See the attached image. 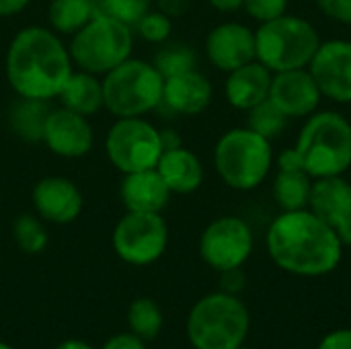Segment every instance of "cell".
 Returning a JSON list of instances; mask_svg holds the SVG:
<instances>
[{"instance_id":"6da1fadb","label":"cell","mask_w":351,"mask_h":349,"mask_svg":"<svg viewBox=\"0 0 351 349\" xmlns=\"http://www.w3.org/2000/svg\"><path fill=\"white\" fill-rule=\"evenodd\" d=\"M269 259L296 278H323L333 274L343 259L337 232L308 208L282 212L265 232Z\"/></svg>"},{"instance_id":"7a4b0ae2","label":"cell","mask_w":351,"mask_h":349,"mask_svg":"<svg viewBox=\"0 0 351 349\" xmlns=\"http://www.w3.org/2000/svg\"><path fill=\"white\" fill-rule=\"evenodd\" d=\"M4 68L16 97L49 101L58 99L74 72V62L53 29L31 25L21 29L8 43Z\"/></svg>"},{"instance_id":"3957f363","label":"cell","mask_w":351,"mask_h":349,"mask_svg":"<svg viewBox=\"0 0 351 349\" xmlns=\"http://www.w3.org/2000/svg\"><path fill=\"white\" fill-rule=\"evenodd\" d=\"M292 148L313 179L346 175L351 167V121L337 111H315Z\"/></svg>"},{"instance_id":"277c9868","label":"cell","mask_w":351,"mask_h":349,"mask_svg":"<svg viewBox=\"0 0 351 349\" xmlns=\"http://www.w3.org/2000/svg\"><path fill=\"white\" fill-rule=\"evenodd\" d=\"M251 331V313L241 296L212 292L189 311L185 333L193 349H239Z\"/></svg>"},{"instance_id":"5b68a950","label":"cell","mask_w":351,"mask_h":349,"mask_svg":"<svg viewBox=\"0 0 351 349\" xmlns=\"http://www.w3.org/2000/svg\"><path fill=\"white\" fill-rule=\"evenodd\" d=\"M274 160L271 140L247 125L224 132L214 148L216 173L234 191L257 189L269 177Z\"/></svg>"},{"instance_id":"8992f818","label":"cell","mask_w":351,"mask_h":349,"mask_svg":"<svg viewBox=\"0 0 351 349\" xmlns=\"http://www.w3.org/2000/svg\"><path fill=\"white\" fill-rule=\"evenodd\" d=\"M319 45L321 35L317 27L290 12L259 23L255 31V60H259L271 74L308 68Z\"/></svg>"},{"instance_id":"52a82bcc","label":"cell","mask_w":351,"mask_h":349,"mask_svg":"<svg viewBox=\"0 0 351 349\" xmlns=\"http://www.w3.org/2000/svg\"><path fill=\"white\" fill-rule=\"evenodd\" d=\"M105 109L115 117H144L162 103L165 76L140 58H128L103 78Z\"/></svg>"},{"instance_id":"ba28073f","label":"cell","mask_w":351,"mask_h":349,"mask_svg":"<svg viewBox=\"0 0 351 349\" xmlns=\"http://www.w3.org/2000/svg\"><path fill=\"white\" fill-rule=\"evenodd\" d=\"M134 29L105 12H97L70 39V58L78 70L105 76L132 58Z\"/></svg>"},{"instance_id":"9c48e42d","label":"cell","mask_w":351,"mask_h":349,"mask_svg":"<svg viewBox=\"0 0 351 349\" xmlns=\"http://www.w3.org/2000/svg\"><path fill=\"white\" fill-rule=\"evenodd\" d=\"M105 152L123 175L156 169L165 152L160 130L144 117H117L105 136Z\"/></svg>"},{"instance_id":"30bf717a","label":"cell","mask_w":351,"mask_h":349,"mask_svg":"<svg viewBox=\"0 0 351 349\" xmlns=\"http://www.w3.org/2000/svg\"><path fill=\"white\" fill-rule=\"evenodd\" d=\"M115 255L134 267L156 263L169 247V226L160 214L125 212L113 228Z\"/></svg>"},{"instance_id":"8fae6325","label":"cell","mask_w":351,"mask_h":349,"mask_svg":"<svg viewBox=\"0 0 351 349\" xmlns=\"http://www.w3.org/2000/svg\"><path fill=\"white\" fill-rule=\"evenodd\" d=\"M253 228L239 216H220L212 220L199 237V257L218 274L243 267L253 255Z\"/></svg>"},{"instance_id":"7c38bea8","label":"cell","mask_w":351,"mask_h":349,"mask_svg":"<svg viewBox=\"0 0 351 349\" xmlns=\"http://www.w3.org/2000/svg\"><path fill=\"white\" fill-rule=\"evenodd\" d=\"M308 70L323 99L348 105L351 103V41L329 39L321 41Z\"/></svg>"},{"instance_id":"4fadbf2b","label":"cell","mask_w":351,"mask_h":349,"mask_svg":"<svg viewBox=\"0 0 351 349\" xmlns=\"http://www.w3.org/2000/svg\"><path fill=\"white\" fill-rule=\"evenodd\" d=\"M308 210L337 232L343 247H351V183L343 175L315 179Z\"/></svg>"},{"instance_id":"5bb4252c","label":"cell","mask_w":351,"mask_h":349,"mask_svg":"<svg viewBox=\"0 0 351 349\" xmlns=\"http://www.w3.org/2000/svg\"><path fill=\"white\" fill-rule=\"evenodd\" d=\"M41 142L51 154L62 158H82L93 150L95 134L88 117L78 115L66 107L51 109L43 128Z\"/></svg>"},{"instance_id":"9a60e30c","label":"cell","mask_w":351,"mask_h":349,"mask_svg":"<svg viewBox=\"0 0 351 349\" xmlns=\"http://www.w3.org/2000/svg\"><path fill=\"white\" fill-rule=\"evenodd\" d=\"M321 91L308 68H296L286 72H276L271 78L269 101L288 117L300 119L319 111Z\"/></svg>"},{"instance_id":"2e32d148","label":"cell","mask_w":351,"mask_h":349,"mask_svg":"<svg viewBox=\"0 0 351 349\" xmlns=\"http://www.w3.org/2000/svg\"><path fill=\"white\" fill-rule=\"evenodd\" d=\"M206 56L222 72H232L255 60V31L239 21L216 25L206 37Z\"/></svg>"},{"instance_id":"e0dca14e","label":"cell","mask_w":351,"mask_h":349,"mask_svg":"<svg viewBox=\"0 0 351 349\" xmlns=\"http://www.w3.org/2000/svg\"><path fill=\"white\" fill-rule=\"evenodd\" d=\"M33 208L43 222L70 224L80 216L84 208V197L74 181L51 175L43 177L33 187Z\"/></svg>"},{"instance_id":"ac0fdd59","label":"cell","mask_w":351,"mask_h":349,"mask_svg":"<svg viewBox=\"0 0 351 349\" xmlns=\"http://www.w3.org/2000/svg\"><path fill=\"white\" fill-rule=\"evenodd\" d=\"M214 97L212 82L197 68L165 78L162 103L177 115H199L204 113Z\"/></svg>"},{"instance_id":"d6986e66","label":"cell","mask_w":351,"mask_h":349,"mask_svg":"<svg viewBox=\"0 0 351 349\" xmlns=\"http://www.w3.org/2000/svg\"><path fill=\"white\" fill-rule=\"evenodd\" d=\"M119 195L128 212L160 214L169 206L173 193L156 169H146L123 175Z\"/></svg>"},{"instance_id":"ffe728a7","label":"cell","mask_w":351,"mask_h":349,"mask_svg":"<svg viewBox=\"0 0 351 349\" xmlns=\"http://www.w3.org/2000/svg\"><path fill=\"white\" fill-rule=\"evenodd\" d=\"M271 78L274 74L259 60H253L228 72L224 82V97L230 107L247 113L255 105L269 99Z\"/></svg>"},{"instance_id":"44dd1931","label":"cell","mask_w":351,"mask_h":349,"mask_svg":"<svg viewBox=\"0 0 351 349\" xmlns=\"http://www.w3.org/2000/svg\"><path fill=\"white\" fill-rule=\"evenodd\" d=\"M156 171L165 179L171 193H181V195L197 191L206 175L199 156L185 146L165 150L162 156L158 158Z\"/></svg>"},{"instance_id":"7402d4cb","label":"cell","mask_w":351,"mask_h":349,"mask_svg":"<svg viewBox=\"0 0 351 349\" xmlns=\"http://www.w3.org/2000/svg\"><path fill=\"white\" fill-rule=\"evenodd\" d=\"M62 107L90 117L99 109L105 107L103 101V80L97 74L84 72V70H74L70 78L66 80L64 88L58 95Z\"/></svg>"},{"instance_id":"603a6c76","label":"cell","mask_w":351,"mask_h":349,"mask_svg":"<svg viewBox=\"0 0 351 349\" xmlns=\"http://www.w3.org/2000/svg\"><path fill=\"white\" fill-rule=\"evenodd\" d=\"M49 105L47 101L39 99H27V97H16V101L10 105L6 121L10 132L23 140V142H41L43 138V128L49 115Z\"/></svg>"},{"instance_id":"cb8c5ba5","label":"cell","mask_w":351,"mask_h":349,"mask_svg":"<svg viewBox=\"0 0 351 349\" xmlns=\"http://www.w3.org/2000/svg\"><path fill=\"white\" fill-rule=\"evenodd\" d=\"M313 177L300 167H278L274 179V200L282 212H294L308 208Z\"/></svg>"},{"instance_id":"d4e9b609","label":"cell","mask_w":351,"mask_h":349,"mask_svg":"<svg viewBox=\"0 0 351 349\" xmlns=\"http://www.w3.org/2000/svg\"><path fill=\"white\" fill-rule=\"evenodd\" d=\"M97 12L95 0H51L47 19L58 35H74L82 29Z\"/></svg>"},{"instance_id":"484cf974","label":"cell","mask_w":351,"mask_h":349,"mask_svg":"<svg viewBox=\"0 0 351 349\" xmlns=\"http://www.w3.org/2000/svg\"><path fill=\"white\" fill-rule=\"evenodd\" d=\"M128 327L134 335L140 339L154 341L162 327H165V315L156 300L152 298H138L128 306Z\"/></svg>"},{"instance_id":"4316f807","label":"cell","mask_w":351,"mask_h":349,"mask_svg":"<svg viewBox=\"0 0 351 349\" xmlns=\"http://www.w3.org/2000/svg\"><path fill=\"white\" fill-rule=\"evenodd\" d=\"M12 239H14L16 247L27 255L43 253L49 243V234H47L43 220L33 214H21L19 218H14Z\"/></svg>"},{"instance_id":"83f0119b","label":"cell","mask_w":351,"mask_h":349,"mask_svg":"<svg viewBox=\"0 0 351 349\" xmlns=\"http://www.w3.org/2000/svg\"><path fill=\"white\" fill-rule=\"evenodd\" d=\"M152 64L158 68V72L165 78H169V76H175V74L197 68V53L187 43H179V41L169 43V41H165L162 47L156 51Z\"/></svg>"},{"instance_id":"f1b7e54d","label":"cell","mask_w":351,"mask_h":349,"mask_svg":"<svg viewBox=\"0 0 351 349\" xmlns=\"http://www.w3.org/2000/svg\"><path fill=\"white\" fill-rule=\"evenodd\" d=\"M286 125H288V117L269 99L247 111V128H251L253 132H257L259 136L271 142L284 134Z\"/></svg>"},{"instance_id":"f546056e","label":"cell","mask_w":351,"mask_h":349,"mask_svg":"<svg viewBox=\"0 0 351 349\" xmlns=\"http://www.w3.org/2000/svg\"><path fill=\"white\" fill-rule=\"evenodd\" d=\"M136 33L148 41V43H156L162 45L165 41H169L171 33H173V19L167 16L160 10H148L136 25H134Z\"/></svg>"},{"instance_id":"4dcf8cb0","label":"cell","mask_w":351,"mask_h":349,"mask_svg":"<svg viewBox=\"0 0 351 349\" xmlns=\"http://www.w3.org/2000/svg\"><path fill=\"white\" fill-rule=\"evenodd\" d=\"M154 0H101V12L130 25H134L148 12L152 10Z\"/></svg>"},{"instance_id":"1f68e13d","label":"cell","mask_w":351,"mask_h":349,"mask_svg":"<svg viewBox=\"0 0 351 349\" xmlns=\"http://www.w3.org/2000/svg\"><path fill=\"white\" fill-rule=\"evenodd\" d=\"M243 8L257 23H267L288 12V0H243Z\"/></svg>"},{"instance_id":"d6a6232c","label":"cell","mask_w":351,"mask_h":349,"mask_svg":"<svg viewBox=\"0 0 351 349\" xmlns=\"http://www.w3.org/2000/svg\"><path fill=\"white\" fill-rule=\"evenodd\" d=\"M317 8L331 21L351 27V0H315Z\"/></svg>"},{"instance_id":"836d02e7","label":"cell","mask_w":351,"mask_h":349,"mask_svg":"<svg viewBox=\"0 0 351 349\" xmlns=\"http://www.w3.org/2000/svg\"><path fill=\"white\" fill-rule=\"evenodd\" d=\"M245 286H247V276H245L243 267L228 269V272H222L220 274V290L222 292L241 296V292L245 290Z\"/></svg>"},{"instance_id":"e575fe53","label":"cell","mask_w":351,"mask_h":349,"mask_svg":"<svg viewBox=\"0 0 351 349\" xmlns=\"http://www.w3.org/2000/svg\"><path fill=\"white\" fill-rule=\"evenodd\" d=\"M101 349H146V341L134 335L132 331H123V333L111 335Z\"/></svg>"},{"instance_id":"d590c367","label":"cell","mask_w":351,"mask_h":349,"mask_svg":"<svg viewBox=\"0 0 351 349\" xmlns=\"http://www.w3.org/2000/svg\"><path fill=\"white\" fill-rule=\"evenodd\" d=\"M317 349H351V329L343 327V329H335L331 333H327Z\"/></svg>"},{"instance_id":"8d00e7d4","label":"cell","mask_w":351,"mask_h":349,"mask_svg":"<svg viewBox=\"0 0 351 349\" xmlns=\"http://www.w3.org/2000/svg\"><path fill=\"white\" fill-rule=\"evenodd\" d=\"M154 6H156V10L165 12L167 16L177 19V16H183L189 10L191 0H154Z\"/></svg>"},{"instance_id":"74e56055","label":"cell","mask_w":351,"mask_h":349,"mask_svg":"<svg viewBox=\"0 0 351 349\" xmlns=\"http://www.w3.org/2000/svg\"><path fill=\"white\" fill-rule=\"evenodd\" d=\"M31 0H0V19L14 16L29 6Z\"/></svg>"},{"instance_id":"f35d334b","label":"cell","mask_w":351,"mask_h":349,"mask_svg":"<svg viewBox=\"0 0 351 349\" xmlns=\"http://www.w3.org/2000/svg\"><path fill=\"white\" fill-rule=\"evenodd\" d=\"M208 2L218 12H237L243 8V0H208Z\"/></svg>"},{"instance_id":"ab89813d","label":"cell","mask_w":351,"mask_h":349,"mask_svg":"<svg viewBox=\"0 0 351 349\" xmlns=\"http://www.w3.org/2000/svg\"><path fill=\"white\" fill-rule=\"evenodd\" d=\"M160 138H162V148H165V150L183 146V144H181V138L177 136L175 130H160Z\"/></svg>"},{"instance_id":"60d3db41","label":"cell","mask_w":351,"mask_h":349,"mask_svg":"<svg viewBox=\"0 0 351 349\" xmlns=\"http://www.w3.org/2000/svg\"><path fill=\"white\" fill-rule=\"evenodd\" d=\"M53 349H95L90 344L82 341V339H64L62 344H58Z\"/></svg>"},{"instance_id":"b9f144b4","label":"cell","mask_w":351,"mask_h":349,"mask_svg":"<svg viewBox=\"0 0 351 349\" xmlns=\"http://www.w3.org/2000/svg\"><path fill=\"white\" fill-rule=\"evenodd\" d=\"M0 349H14V348H10L8 344H4V341H0Z\"/></svg>"},{"instance_id":"7bdbcfd3","label":"cell","mask_w":351,"mask_h":349,"mask_svg":"<svg viewBox=\"0 0 351 349\" xmlns=\"http://www.w3.org/2000/svg\"><path fill=\"white\" fill-rule=\"evenodd\" d=\"M239 349H251V348H247V346H241V348Z\"/></svg>"}]
</instances>
